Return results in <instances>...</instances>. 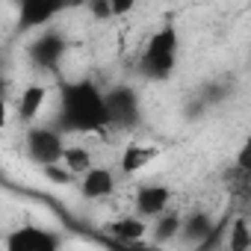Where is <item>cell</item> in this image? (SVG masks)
<instances>
[{
    "mask_svg": "<svg viewBox=\"0 0 251 251\" xmlns=\"http://www.w3.org/2000/svg\"><path fill=\"white\" fill-rule=\"evenodd\" d=\"M59 133H106L109 118L103 92L92 80H68L59 86V106H56Z\"/></svg>",
    "mask_w": 251,
    "mask_h": 251,
    "instance_id": "1",
    "label": "cell"
},
{
    "mask_svg": "<svg viewBox=\"0 0 251 251\" xmlns=\"http://www.w3.org/2000/svg\"><path fill=\"white\" fill-rule=\"evenodd\" d=\"M177 50H180V33L175 27V21L169 18L145 45L142 56H139V71L142 77L154 80V83H163L175 74L177 68Z\"/></svg>",
    "mask_w": 251,
    "mask_h": 251,
    "instance_id": "2",
    "label": "cell"
},
{
    "mask_svg": "<svg viewBox=\"0 0 251 251\" xmlns=\"http://www.w3.org/2000/svg\"><path fill=\"white\" fill-rule=\"evenodd\" d=\"M103 103H106L109 127H115V130H136L139 127L142 100H139V92L133 86H112L109 92H103Z\"/></svg>",
    "mask_w": 251,
    "mask_h": 251,
    "instance_id": "3",
    "label": "cell"
},
{
    "mask_svg": "<svg viewBox=\"0 0 251 251\" xmlns=\"http://www.w3.org/2000/svg\"><path fill=\"white\" fill-rule=\"evenodd\" d=\"M24 148H27V157L45 169V166H53V163H62V148H65V139L56 127H42V124H30L27 127V136H24Z\"/></svg>",
    "mask_w": 251,
    "mask_h": 251,
    "instance_id": "4",
    "label": "cell"
},
{
    "mask_svg": "<svg viewBox=\"0 0 251 251\" xmlns=\"http://www.w3.org/2000/svg\"><path fill=\"white\" fill-rule=\"evenodd\" d=\"M74 6V0H18V33L45 30L50 21H56L62 12Z\"/></svg>",
    "mask_w": 251,
    "mask_h": 251,
    "instance_id": "5",
    "label": "cell"
},
{
    "mask_svg": "<svg viewBox=\"0 0 251 251\" xmlns=\"http://www.w3.org/2000/svg\"><path fill=\"white\" fill-rule=\"evenodd\" d=\"M59 242L62 239L56 233H50L48 227H18L6 239V245L15 251H53V248H59Z\"/></svg>",
    "mask_w": 251,
    "mask_h": 251,
    "instance_id": "6",
    "label": "cell"
},
{
    "mask_svg": "<svg viewBox=\"0 0 251 251\" xmlns=\"http://www.w3.org/2000/svg\"><path fill=\"white\" fill-rule=\"evenodd\" d=\"M27 53H30V59H33L39 68L53 71V68L62 62V56H65V36H59V33H45V36H39V39L27 48Z\"/></svg>",
    "mask_w": 251,
    "mask_h": 251,
    "instance_id": "7",
    "label": "cell"
},
{
    "mask_svg": "<svg viewBox=\"0 0 251 251\" xmlns=\"http://www.w3.org/2000/svg\"><path fill=\"white\" fill-rule=\"evenodd\" d=\"M133 204L142 219H154L157 213H163L172 204V189L163 183H142L133 195Z\"/></svg>",
    "mask_w": 251,
    "mask_h": 251,
    "instance_id": "8",
    "label": "cell"
},
{
    "mask_svg": "<svg viewBox=\"0 0 251 251\" xmlns=\"http://www.w3.org/2000/svg\"><path fill=\"white\" fill-rule=\"evenodd\" d=\"M48 98H50V89H48L45 83H30V86H24L21 95H18V103H15L18 118H21L24 124H33V121L45 112Z\"/></svg>",
    "mask_w": 251,
    "mask_h": 251,
    "instance_id": "9",
    "label": "cell"
},
{
    "mask_svg": "<svg viewBox=\"0 0 251 251\" xmlns=\"http://www.w3.org/2000/svg\"><path fill=\"white\" fill-rule=\"evenodd\" d=\"M148 225L145 219L136 213V216H121V219H112L106 225V233L118 242V245H139L145 236H148Z\"/></svg>",
    "mask_w": 251,
    "mask_h": 251,
    "instance_id": "10",
    "label": "cell"
},
{
    "mask_svg": "<svg viewBox=\"0 0 251 251\" xmlns=\"http://www.w3.org/2000/svg\"><path fill=\"white\" fill-rule=\"evenodd\" d=\"M80 177H83V180H80V192H83V198H89V201H100V198H109V195L115 192V175H112L109 169L92 166V169H86Z\"/></svg>",
    "mask_w": 251,
    "mask_h": 251,
    "instance_id": "11",
    "label": "cell"
},
{
    "mask_svg": "<svg viewBox=\"0 0 251 251\" xmlns=\"http://www.w3.org/2000/svg\"><path fill=\"white\" fill-rule=\"evenodd\" d=\"M160 157V148L157 145H145V142H130L127 148L121 151V172L133 177L139 172H145L154 160Z\"/></svg>",
    "mask_w": 251,
    "mask_h": 251,
    "instance_id": "12",
    "label": "cell"
},
{
    "mask_svg": "<svg viewBox=\"0 0 251 251\" xmlns=\"http://www.w3.org/2000/svg\"><path fill=\"white\" fill-rule=\"evenodd\" d=\"M213 227H216L213 216H210V213H201V210H198V213H192V216L180 219L177 236H183V242H189V245L201 248V245L207 242V236L213 233Z\"/></svg>",
    "mask_w": 251,
    "mask_h": 251,
    "instance_id": "13",
    "label": "cell"
},
{
    "mask_svg": "<svg viewBox=\"0 0 251 251\" xmlns=\"http://www.w3.org/2000/svg\"><path fill=\"white\" fill-rule=\"evenodd\" d=\"M227 239L222 242L227 251H248L251 248V227H248V219L245 216H239V219H233V222H227Z\"/></svg>",
    "mask_w": 251,
    "mask_h": 251,
    "instance_id": "14",
    "label": "cell"
},
{
    "mask_svg": "<svg viewBox=\"0 0 251 251\" xmlns=\"http://www.w3.org/2000/svg\"><path fill=\"white\" fill-rule=\"evenodd\" d=\"M62 166H65L71 175L80 177L86 169L95 166V160H92V151H89L86 145H65V148H62Z\"/></svg>",
    "mask_w": 251,
    "mask_h": 251,
    "instance_id": "15",
    "label": "cell"
},
{
    "mask_svg": "<svg viewBox=\"0 0 251 251\" xmlns=\"http://www.w3.org/2000/svg\"><path fill=\"white\" fill-rule=\"evenodd\" d=\"M154 219H157V225H154V242H169V239L177 236V227H180V216H177V213H172V210L166 207V210L157 213Z\"/></svg>",
    "mask_w": 251,
    "mask_h": 251,
    "instance_id": "16",
    "label": "cell"
},
{
    "mask_svg": "<svg viewBox=\"0 0 251 251\" xmlns=\"http://www.w3.org/2000/svg\"><path fill=\"white\" fill-rule=\"evenodd\" d=\"M42 172H45V177H50V183H59V186H68V183H74V180H77V175H71V172H68L62 163L45 166Z\"/></svg>",
    "mask_w": 251,
    "mask_h": 251,
    "instance_id": "17",
    "label": "cell"
},
{
    "mask_svg": "<svg viewBox=\"0 0 251 251\" xmlns=\"http://www.w3.org/2000/svg\"><path fill=\"white\" fill-rule=\"evenodd\" d=\"M109 9H112V18H121V15H127L133 12V6L139 3V0H106Z\"/></svg>",
    "mask_w": 251,
    "mask_h": 251,
    "instance_id": "18",
    "label": "cell"
},
{
    "mask_svg": "<svg viewBox=\"0 0 251 251\" xmlns=\"http://www.w3.org/2000/svg\"><path fill=\"white\" fill-rule=\"evenodd\" d=\"M89 12H92L95 18H100V21L112 18V9H109V3H106V0H89Z\"/></svg>",
    "mask_w": 251,
    "mask_h": 251,
    "instance_id": "19",
    "label": "cell"
},
{
    "mask_svg": "<svg viewBox=\"0 0 251 251\" xmlns=\"http://www.w3.org/2000/svg\"><path fill=\"white\" fill-rule=\"evenodd\" d=\"M248 154H251V148H248V142L239 148V154H236V163L233 166H239V169H248L251 172V160H248Z\"/></svg>",
    "mask_w": 251,
    "mask_h": 251,
    "instance_id": "20",
    "label": "cell"
},
{
    "mask_svg": "<svg viewBox=\"0 0 251 251\" xmlns=\"http://www.w3.org/2000/svg\"><path fill=\"white\" fill-rule=\"evenodd\" d=\"M9 124V103H6V95H0V130Z\"/></svg>",
    "mask_w": 251,
    "mask_h": 251,
    "instance_id": "21",
    "label": "cell"
},
{
    "mask_svg": "<svg viewBox=\"0 0 251 251\" xmlns=\"http://www.w3.org/2000/svg\"><path fill=\"white\" fill-rule=\"evenodd\" d=\"M0 95H6V77L0 74Z\"/></svg>",
    "mask_w": 251,
    "mask_h": 251,
    "instance_id": "22",
    "label": "cell"
}]
</instances>
